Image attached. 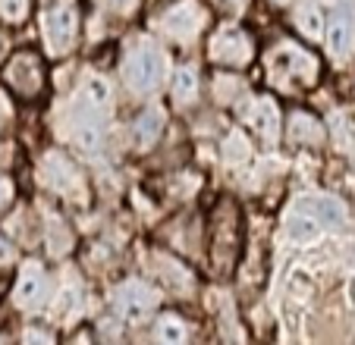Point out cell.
Returning a JSON list of instances; mask_svg holds the SVG:
<instances>
[{
    "label": "cell",
    "instance_id": "cell-1",
    "mask_svg": "<svg viewBox=\"0 0 355 345\" xmlns=\"http://www.w3.org/2000/svg\"><path fill=\"white\" fill-rule=\"evenodd\" d=\"M268 76L274 82V88L286 94H295L302 88H311L321 76V63L315 60V53L295 44H283L270 53L268 60Z\"/></svg>",
    "mask_w": 355,
    "mask_h": 345
},
{
    "label": "cell",
    "instance_id": "cell-2",
    "mask_svg": "<svg viewBox=\"0 0 355 345\" xmlns=\"http://www.w3.org/2000/svg\"><path fill=\"white\" fill-rule=\"evenodd\" d=\"M79 19H82L79 0H57L54 7L44 13V41L54 57H63L76 44Z\"/></svg>",
    "mask_w": 355,
    "mask_h": 345
},
{
    "label": "cell",
    "instance_id": "cell-3",
    "mask_svg": "<svg viewBox=\"0 0 355 345\" xmlns=\"http://www.w3.org/2000/svg\"><path fill=\"white\" fill-rule=\"evenodd\" d=\"M164 69H167V60L157 47L145 44V47H135L132 53L126 57V67H123V79L132 91L139 94H148L155 91L164 79Z\"/></svg>",
    "mask_w": 355,
    "mask_h": 345
},
{
    "label": "cell",
    "instance_id": "cell-4",
    "mask_svg": "<svg viewBox=\"0 0 355 345\" xmlns=\"http://www.w3.org/2000/svg\"><path fill=\"white\" fill-rule=\"evenodd\" d=\"M3 79H7V85L13 88L19 98L35 100L41 91H44V82H47L44 60H41L35 51L13 53V57H10V63H7V69H3Z\"/></svg>",
    "mask_w": 355,
    "mask_h": 345
},
{
    "label": "cell",
    "instance_id": "cell-5",
    "mask_svg": "<svg viewBox=\"0 0 355 345\" xmlns=\"http://www.w3.org/2000/svg\"><path fill=\"white\" fill-rule=\"evenodd\" d=\"M208 57L220 67H245L255 57V41L236 26H220L208 41Z\"/></svg>",
    "mask_w": 355,
    "mask_h": 345
},
{
    "label": "cell",
    "instance_id": "cell-6",
    "mask_svg": "<svg viewBox=\"0 0 355 345\" xmlns=\"http://www.w3.org/2000/svg\"><path fill=\"white\" fill-rule=\"evenodd\" d=\"M114 308L123 320H139L151 317V311L157 308V292L148 283H139V279H126V283L116 285L114 292Z\"/></svg>",
    "mask_w": 355,
    "mask_h": 345
},
{
    "label": "cell",
    "instance_id": "cell-7",
    "mask_svg": "<svg viewBox=\"0 0 355 345\" xmlns=\"http://www.w3.org/2000/svg\"><path fill=\"white\" fill-rule=\"evenodd\" d=\"M211 254H214V267L227 273L239 251V223H236V207L220 204V213L214 217V239H211Z\"/></svg>",
    "mask_w": 355,
    "mask_h": 345
},
{
    "label": "cell",
    "instance_id": "cell-8",
    "mask_svg": "<svg viewBox=\"0 0 355 345\" xmlns=\"http://www.w3.org/2000/svg\"><path fill=\"white\" fill-rule=\"evenodd\" d=\"M44 295H47V276H44V270H41L38 264H26L19 270V276H16V285H13L16 308H22V311H32V308H38L41 301H44Z\"/></svg>",
    "mask_w": 355,
    "mask_h": 345
},
{
    "label": "cell",
    "instance_id": "cell-9",
    "mask_svg": "<svg viewBox=\"0 0 355 345\" xmlns=\"http://www.w3.org/2000/svg\"><path fill=\"white\" fill-rule=\"evenodd\" d=\"M164 28H167L170 38L176 41H192L195 35L201 32V7L192 3V0H182V3H173V7L164 13Z\"/></svg>",
    "mask_w": 355,
    "mask_h": 345
},
{
    "label": "cell",
    "instance_id": "cell-10",
    "mask_svg": "<svg viewBox=\"0 0 355 345\" xmlns=\"http://www.w3.org/2000/svg\"><path fill=\"white\" fill-rule=\"evenodd\" d=\"M44 182L47 188H54L57 195H67V198H76V192H82L79 172L63 154H47L44 157Z\"/></svg>",
    "mask_w": 355,
    "mask_h": 345
},
{
    "label": "cell",
    "instance_id": "cell-11",
    "mask_svg": "<svg viewBox=\"0 0 355 345\" xmlns=\"http://www.w3.org/2000/svg\"><path fill=\"white\" fill-rule=\"evenodd\" d=\"M355 41V13L349 7H340L327 22V53L334 60L349 57Z\"/></svg>",
    "mask_w": 355,
    "mask_h": 345
},
{
    "label": "cell",
    "instance_id": "cell-12",
    "mask_svg": "<svg viewBox=\"0 0 355 345\" xmlns=\"http://www.w3.org/2000/svg\"><path fill=\"white\" fill-rule=\"evenodd\" d=\"M73 139L82 151H98L101 141H104V120H101V107H92L85 104L79 107L73 120Z\"/></svg>",
    "mask_w": 355,
    "mask_h": 345
},
{
    "label": "cell",
    "instance_id": "cell-13",
    "mask_svg": "<svg viewBox=\"0 0 355 345\" xmlns=\"http://www.w3.org/2000/svg\"><path fill=\"white\" fill-rule=\"evenodd\" d=\"M245 120L252 126V132L261 135L264 141H274L277 132H280V110L270 98H255L245 110Z\"/></svg>",
    "mask_w": 355,
    "mask_h": 345
},
{
    "label": "cell",
    "instance_id": "cell-14",
    "mask_svg": "<svg viewBox=\"0 0 355 345\" xmlns=\"http://www.w3.org/2000/svg\"><path fill=\"white\" fill-rule=\"evenodd\" d=\"M295 211L309 213L311 220H315L318 226H330V229H340L343 223H346V207L340 204L336 198H327V195H321V198H305L295 204Z\"/></svg>",
    "mask_w": 355,
    "mask_h": 345
},
{
    "label": "cell",
    "instance_id": "cell-15",
    "mask_svg": "<svg viewBox=\"0 0 355 345\" xmlns=\"http://www.w3.org/2000/svg\"><path fill=\"white\" fill-rule=\"evenodd\" d=\"M289 139H293L295 145H318V141H324V126L311 113L295 110L293 116H289Z\"/></svg>",
    "mask_w": 355,
    "mask_h": 345
},
{
    "label": "cell",
    "instance_id": "cell-16",
    "mask_svg": "<svg viewBox=\"0 0 355 345\" xmlns=\"http://www.w3.org/2000/svg\"><path fill=\"white\" fill-rule=\"evenodd\" d=\"M198 85H201L198 69L195 67H180L176 69V76H173V104L176 107L192 104V100L198 98Z\"/></svg>",
    "mask_w": 355,
    "mask_h": 345
},
{
    "label": "cell",
    "instance_id": "cell-17",
    "mask_svg": "<svg viewBox=\"0 0 355 345\" xmlns=\"http://www.w3.org/2000/svg\"><path fill=\"white\" fill-rule=\"evenodd\" d=\"M161 129H164V116L161 110H145L135 120V141L139 148H151L157 139H161Z\"/></svg>",
    "mask_w": 355,
    "mask_h": 345
},
{
    "label": "cell",
    "instance_id": "cell-18",
    "mask_svg": "<svg viewBox=\"0 0 355 345\" xmlns=\"http://www.w3.org/2000/svg\"><path fill=\"white\" fill-rule=\"evenodd\" d=\"M189 336V326L182 317H176V314H164L161 320H157V339L167 345H176L182 342V339Z\"/></svg>",
    "mask_w": 355,
    "mask_h": 345
},
{
    "label": "cell",
    "instance_id": "cell-19",
    "mask_svg": "<svg viewBox=\"0 0 355 345\" xmlns=\"http://www.w3.org/2000/svg\"><path fill=\"white\" fill-rule=\"evenodd\" d=\"M223 157H227L230 163H245V160L252 157V145H248L242 129H233V132L227 135V141H223Z\"/></svg>",
    "mask_w": 355,
    "mask_h": 345
},
{
    "label": "cell",
    "instance_id": "cell-20",
    "mask_svg": "<svg viewBox=\"0 0 355 345\" xmlns=\"http://www.w3.org/2000/svg\"><path fill=\"white\" fill-rule=\"evenodd\" d=\"M295 28H299L305 38H318V35H324V16L318 7H299V13H295Z\"/></svg>",
    "mask_w": 355,
    "mask_h": 345
},
{
    "label": "cell",
    "instance_id": "cell-21",
    "mask_svg": "<svg viewBox=\"0 0 355 345\" xmlns=\"http://www.w3.org/2000/svg\"><path fill=\"white\" fill-rule=\"evenodd\" d=\"M155 264L164 267V270H157V273H161V276H167L170 285H176V289H189V285H192V276H189V270L180 264V260H173V258H155Z\"/></svg>",
    "mask_w": 355,
    "mask_h": 345
},
{
    "label": "cell",
    "instance_id": "cell-22",
    "mask_svg": "<svg viewBox=\"0 0 355 345\" xmlns=\"http://www.w3.org/2000/svg\"><path fill=\"white\" fill-rule=\"evenodd\" d=\"M28 10H32V0H0V16L10 22V26H19L28 19Z\"/></svg>",
    "mask_w": 355,
    "mask_h": 345
},
{
    "label": "cell",
    "instance_id": "cell-23",
    "mask_svg": "<svg viewBox=\"0 0 355 345\" xmlns=\"http://www.w3.org/2000/svg\"><path fill=\"white\" fill-rule=\"evenodd\" d=\"M85 100L92 107H107L110 104V85L101 76H94V79L85 82Z\"/></svg>",
    "mask_w": 355,
    "mask_h": 345
},
{
    "label": "cell",
    "instance_id": "cell-24",
    "mask_svg": "<svg viewBox=\"0 0 355 345\" xmlns=\"http://www.w3.org/2000/svg\"><path fill=\"white\" fill-rule=\"evenodd\" d=\"M239 88H242V82L236 79L233 73H227V76L220 73V76H217V82H214V91H217V98H220V100H230V98H236L233 91H239Z\"/></svg>",
    "mask_w": 355,
    "mask_h": 345
},
{
    "label": "cell",
    "instance_id": "cell-25",
    "mask_svg": "<svg viewBox=\"0 0 355 345\" xmlns=\"http://www.w3.org/2000/svg\"><path fill=\"white\" fill-rule=\"evenodd\" d=\"M22 339L26 342H54V333L51 330H38V326H32V330L22 333Z\"/></svg>",
    "mask_w": 355,
    "mask_h": 345
},
{
    "label": "cell",
    "instance_id": "cell-26",
    "mask_svg": "<svg viewBox=\"0 0 355 345\" xmlns=\"http://www.w3.org/2000/svg\"><path fill=\"white\" fill-rule=\"evenodd\" d=\"M10 120H13V104H10L7 91H3V88H0V129L7 126Z\"/></svg>",
    "mask_w": 355,
    "mask_h": 345
},
{
    "label": "cell",
    "instance_id": "cell-27",
    "mask_svg": "<svg viewBox=\"0 0 355 345\" xmlns=\"http://www.w3.org/2000/svg\"><path fill=\"white\" fill-rule=\"evenodd\" d=\"M10 201H13V182L7 176H0V211H7Z\"/></svg>",
    "mask_w": 355,
    "mask_h": 345
},
{
    "label": "cell",
    "instance_id": "cell-28",
    "mask_svg": "<svg viewBox=\"0 0 355 345\" xmlns=\"http://www.w3.org/2000/svg\"><path fill=\"white\" fill-rule=\"evenodd\" d=\"M110 7L120 16H132L135 10H139V0H110Z\"/></svg>",
    "mask_w": 355,
    "mask_h": 345
},
{
    "label": "cell",
    "instance_id": "cell-29",
    "mask_svg": "<svg viewBox=\"0 0 355 345\" xmlns=\"http://www.w3.org/2000/svg\"><path fill=\"white\" fill-rule=\"evenodd\" d=\"M13 258H16V251H13V245H10V239H3V236H0V267L13 264Z\"/></svg>",
    "mask_w": 355,
    "mask_h": 345
},
{
    "label": "cell",
    "instance_id": "cell-30",
    "mask_svg": "<svg viewBox=\"0 0 355 345\" xmlns=\"http://www.w3.org/2000/svg\"><path fill=\"white\" fill-rule=\"evenodd\" d=\"M223 3H227V7H242L245 0H223Z\"/></svg>",
    "mask_w": 355,
    "mask_h": 345
},
{
    "label": "cell",
    "instance_id": "cell-31",
    "mask_svg": "<svg viewBox=\"0 0 355 345\" xmlns=\"http://www.w3.org/2000/svg\"><path fill=\"white\" fill-rule=\"evenodd\" d=\"M0 292H3V279H0Z\"/></svg>",
    "mask_w": 355,
    "mask_h": 345
},
{
    "label": "cell",
    "instance_id": "cell-32",
    "mask_svg": "<svg viewBox=\"0 0 355 345\" xmlns=\"http://www.w3.org/2000/svg\"><path fill=\"white\" fill-rule=\"evenodd\" d=\"M274 3H286V0H274Z\"/></svg>",
    "mask_w": 355,
    "mask_h": 345
}]
</instances>
